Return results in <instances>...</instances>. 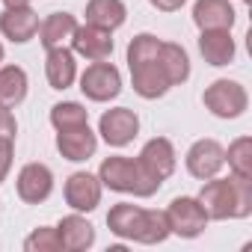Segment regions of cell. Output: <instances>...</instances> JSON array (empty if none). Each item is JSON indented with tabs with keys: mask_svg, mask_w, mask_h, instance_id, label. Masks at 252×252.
Segmentation results:
<instances>
[{
	"mask_svg": "<svg viewBox=\"0 0 252 252\" xmlns=\"http://www.w3.org/2000/svg\"><path fill=\"white\" fill-rule=\"evenodd\" d=\"M101 190L104 187H101L98 175H92V172H74V175H68V181L63 187V196H65V205L71 211L89 214V211H95L101 205Z\"/></svg>",
	"mask_w": 252,
	"mask_h": 252,
	"instance_id": "cell-9",
	"label": "cell"
},
{
	"mask_svg": "<svg viewBox=\"0 0 252 252\" xmlns=\"http://www.w3.org/2000/svg\"><path fill=\"white\" fill-rule=\"evenodd\" d=\"M158 51H160V39L152 36V33H140V36H134L131 45H128V65L152 63V60H158Z\"/></svg>",
	"mask_w": 252,
	"mask_h": 252,
	"instance_id": "cell-27",
	"label": "cell"
},
{
	"mask_svg": "<svg viewBox=\"0 0 252 252\" xmlns=\"http://www.w3.org/2000/svg\"><path fill=\"white\" fill-rule=\"evenodd\" d=\"M205 107L217 116V119H237L246 113L249 107V95H246V86L237 83V80H228V77H220L214 80L205 95H202Z\"/></svg>",
	"mask_w": 252,
	"mask_h": 252,
	"instance_id": "cell-2",
	"label": "cell"
},
{
	"mask_svg": "<svg viewBox=\"0 0 252 252\" xmlns=\"http://www.w3.org/2000/svg\"><path fill=\"white\" fill-rule=\"evenodd\" d=\"M80 92L95 104H107V101L119 98V92H122L119 68L113 63H107V60L86 65V71L80 74Z\"/></svg>",
	"mask_w": 252,
	"mask_h": 252,
	"instance_id": "cell-4",
	"label": "cell"
},
{
	"mask_svg": "<svg viewBox=\"0 0 252 252\" xmlns=\"http://www.w3.org/2000/svg\"><path fill=\"white\" fill-rule=\"evenodd\" d=\"M57 234H60V243L65 252H86L92 243H95V228L92 222L83 217V214H68L57 222Z\"/></svg>",
	"mask_w": 252,
	"mask_h": 252,
	"instance_id": "cell-15",
	"label": "cell"
},
{
	"mask_svg": "<svg viewBox=\"0 0 252 252\" xmlns=\"http://www.w3.org/2000/svg\"><path fill=\"white\" fill-rule=\"evenodd\" d=\"M166 222H169L172 234L193 240V237H199L208 228L211 220H208L205 208L199 205V199H193V196H175L169 202V208H166Z\"/></svg>",
	"mask_w": 252,
	"mask_h": 252,
	"instance_id": "cell-3",
	"label": "cell"
},
{
	"mask_svg": "<svg viewBox=\"0 0 252 252\" xmlns=\"http://www.w3.org/2000/svg\"><path fill=\"white\" fill-rule=\"evenodd\" d=\"M225 163H228L231 175L252 178V137H237L225 149Z\"/></svg>",
	"mask_w": 252,
	"mask_h": 252,
	"instance_id": "cell-25",
	"label": "cell"
},
{
	"mask_svg": "<svg viewBox=\"0 0 252 252\" xmlns=\"http://www.w3.org/2000/svg\"><path fill=\"white\" fill-rule=\"evenodd\" d=\"M149 3H152L155 9H160V12H178L187 0H149Z\"/></svg>",
	"mask_w": 252,
	"mask_h": 252,
	"instance_id": "cell-31",
	"label": "cell"
},
{
	"mask_svg": "<svg viewBox=\"0 0 252 252\" xmlns=\"http://www.w3.org/2000/svg\"><path fill=\"white\" fill-rule=\"evenodd\" d=\"M246 3H249V0H246Z\"/></svg>",
	"mask_w": 252,
	"mask_h": 252,
	"instance_id": "cell-34",
	"label": "cell"
},
{
	"mask_svg": "<svg viewBox=\"0 0 252 252\" xmlns=\"http://www.w3.org/2000/svg\"><path fill=\"white\" fill-rule=\"evenodd\" d=\"M57 149H60V155H63L65 160L83 163V160H89V158L95 155L98 137H95V131L89 128V122H86V125H74V128L57 131Z\"/></svg>",
	"mask_w": 252,
	"mask_h": 252,
	"instance_id": "cell-12",
	"label": "cell"
},
{
	"mask_svg": "<svg viewBox=\"0 0 252 252\" xmlns=\"http://www.w3.org/2000/svg\"><path fill=\"white\" fill-rule=\"evenodd\" d=\"M0 65H3V45H0Z\"/></svg>",
	"mask_w": 252,
	"mask_h": 252,
	"instance_id": "cell-33",
	"label": "cell"
},
{
	"mask_svg": "<svg viewBox=\"0 0 252 252\" xmlns=\"http://www.w3.org/2000/svg\"><path fill=\"white\" fill-rule=\"evenodd\" d=\"M71 51L74 57H83L89 63H101L113 57V33L92 27V24H77L74 36H71Z\"/></svg>",
	"mask_w": 252,
	"mask_h": 252,
	"instance_id": "cell-10",
	"label": "cell"
},
{
	"mask_svg": "<svg viewBox=\"0 0 252 252\" xmlns=\"http://www.w3.org/2000/svg\"><path fill=\"white\" fill-rule=\"evenodd\" d=\"M237 12L228 0H196L193 3V24L202 30H231Z\"/></svg>",
	"mask_w": 252,
	"mask_h": 252,
	"instance_id": "cell-13",
	"label": "cell"
},
{
	"mask_svg": "<svg viewBox=\"0 0 252 252\" xmlns=\"http://www.w3.org/2000/svg\"><path fill=\"white\" fill-rule=\"evenodd\" d=\"M45 77L51 89H68L77 80V60L71 48H51L45 60Z\"/></svg>",
	"mask_w": 252,
	"mask_h": 252,
	"instance_id": "cell-18",
	"label": "cell"
},
{
	"mask_svg": "<svg viewBox=\"0 0 252 252\" xmlns=\"http://www.w3.org/2000/svg\"><path fill=\"white\" fill-rule=\"evenodd\" d=\"M86 122H89V110L77 101H60L51 107V125L57 131L74 128V125H86Z\"/></svg>",
	"mask_w": 252,
	"mask_h": 252,
	"instance_id": "cell-26",
	"label": "cell"
},
{
	"mask_svg": "<svg viewBox=\"0 0 252 252\" xmlns=\"http://www.w3.org/2000/svg\"><path fill=\"white\" fill-rule=\"evenodd\" d=\"M15 134H18V122L12 116V107L0 104V137H3V140H15Z\"/></svg>",
	"mask_w": 252,
	"mask_h": 252,
	"instance_id": "cell-29",
	"label": "cell"
},
{
	"mask_svg": "<svg viewBox=\"0 0 252 252\" xmlns=\"http://www.w3.org/2000/svg\"><path fill=\"white\" fill-rule=\"evenodd\" d=\"M74 30H77V18H74L71 12H51V15L39 24V42H42L45 51H51V48H65V45L71 42Z\"/></svg>",
	"mask_w": 252,
	"mask_h": 252,
	"instance_id": "cell-19",
	"label": "cell"
},
{
	"mask_svg": "<svg viewBox=\"0 0 252 252\" xmlns=\"http://www.w3.org/2000/svg\"><path fill=\"white\" fill-rule=\"evenodd\" d=\"M131 68V83H134V92L146 101H155V98H163L169 92V80L163 77L158 60L152 63H137V65H128Z\"/></svg>",
	"mask_w": 252,
	"mask_h": 252,
	"instance_id": "cell-17",
	"label": "cell"
},
{
	"mask_svg": "<svg viewBox=\"0 0 252 252\" xmlns=\"http://www.w3.org/2000/svg\"><path fill=\"white\" fill-rule=\"evenodd\" d=\"M137 160H140V166H143L155 181H160V184H163V181L175 172V166H178L175 146H172V140H166V137L149 140V143L143 146V152L137 155Z\"/></svg>",
	"mask_w": 252,
	"mask_h": 252,
	"instance_id": "cell-8",
	"label": "cell"
},
{
	"mask_svg": "<svg viewBox=\"0 0 252 252\" xmlns=\"http://www.w3.org/2000/svg\"><path fill=\"white\" fill-rule=\"evenodd\" d=\"M128 18V6L122 0H89L86 3V24L101 30H119Z\"/></svg>",
	"mask_w": 252,
	"mask_h": 252,
	"instance_id": "cell-22",
	"label": "cell"
},
{
	"mask_svg": "<svg viewBox=\"0 0 252 252\" xmlns=\"http://www.w3.org/2000/svg\"><path fill=\"white\" fill-rule=\"evenodd\" d=\"M33 0H3V6L6 9H18V6H30Z\"/></svg>",
	"mask_w": 252,
	"mask_h": 252,
	"instance_id": "cell-32",
	"label": "cell"
},
{
	"mask_svg": "<svg viewBox=\"0 0 252 252\" xmlns=\"http://www.w3.org/2000/svg\"><path fill=\"white\" fill-rule=\"evenodd\" d=\"M169 234H172V231H169V222H166V211H152V208H143V225H140L137 243L155 246V243H163Z\"/></svg>",
	"mask_w": 252,
	"mask_h": 252,
	"instance_id": "cell-24",
	"label": "cell"
},
{
	"mask_svg": "<svg viewBox=\"0 0 252 252\" xmlns=\"http://www.w3.org/2000/svg\"><path fill=\"white\" fill-rule=\"evenodd\" d=\"M39 12H33L30 6H18V9H3L0 15V33H3L12 45H24L39 33Z\"/></svg>",
	"mask_w": 252,
	"mask_h": 252,
	"instance_id": "cell-14",
	"label": "cell"
},
{
	"mask_svg": "<svg viewBox=\"0 0 252 252\" xmlns=\"http://www.w3.org/2000/svg\"><path fill=\"white\" fill-rule=\"evenodd\" d=\"M27 71L21 65H0V104L18 107L27 98Z\"/></svg>",
	"mask_w": 252,
	"mask_h": 252,
	"instance_id": "cell-23",
	"label": "cell"
},
{
	"mask_svg": "<svg viewBox=\"0 0 252 252\" xmlns=\"http://www.w3.org/2000/svg\"><path fill=\"white\" fill-rule=\"evenodd\" d=\"M98 134L107 146L122 149L140 134V116L128 107H113L98 119Z\"/></svg>",
	"mask_w": 252,
	"mask_h": 252,
	"instance_id": "cell-6",
	"label": "cell"
},
{
	"mask_svg": "<svg viewBox=\"0 0 252 252\" xmlns=\"http://www.w3.org/2000/svg\"><path fill=\"white\" fill-rule=\"evenodd\" d=\"M98 181L101 187L107 190H116V193H131L137 199H149L155 196L163 184L155 181L137 158H122V155H113V158H104V163L98 166Z\"/></svg>",
	"mask_w": 252,
	"mask_h": 252,
	"instance_id": "cell-1",
	"label": "cell"
},
{
	"mask_svg": "<svg viewBox=\"0 0 252 252\" xmlns=\"http://www.w3.org/2000/svg\"><path fill=\"white\" fill-rule=\"evenodd\" d=\"M199 54L205 57L208 65H217V68L234 63L237 45L231 39V30H202V36H199Z\"/></svg>",
	"mask_w": 252,
	"mask_h": 252,
	"instance_id": "cell-16",
	"label": "cell"
},
{
	"mask_svg": "<svg viewBox=\"0 0 252 252\" xmlns=\"http://www.w3.org/2000/svg\"><path fill=\"white\" fill-rule=\"evenodd\" d=\"M187 172L199 181H208L214 175H220V169L225 166V149L217 143V140H196L190 149H187Z\"/></svg>",
	"mask_w": 252,
	"mask_h": 252,
	"instance_id": "cell-7",
	"label": "cell"
},
{
	"mask_svg": "<svg viewBox=\"0 0 252 252\" xmlns=\"http://www.w3.org/2000/svg\"><path fill=\"white\" fill-rule=\"evenodd\" d=\"M107 225L116 237L122 240H137L140 234V225H143V208L140 205H131V202H119L110 208L107 214Z\"/></svg>",
	"mask_w": 252,
	"mask_h": 252,
	"instance_id": "cell-21",
	"label": "cell"
},
{
	"mask_svg": "<svg viewBox=\"0 0 252 252\" xmlns=\"http://www.w3.org/2000/svg\"><path fill=\"white\" fill-rule=\"evenodd\" d=\"M15 190H18L21 202L42 205L54 193V172H51V166H45V163H27V166H21V172L15 178Z\"/></svg>",
	"mask_w": 252,
	"mask_h": 252,
	"instance_id": "cell-11",
	"label": "cell"
},
{
	"mask_svg": "<svg viewBox=\"0 0 252 252\" xmlns=\"http://www.w3.org/2000/svg\"><path fill=\"white\" fill-rule=\"evenodd\" d=\"M158 65H160L163 77L169 80V86H178V83H184L190 77V57L178 42H160Z\"/></svg>",
	"mask_w": 252,
	"mask_h": 252,
	"instance_id": "cell-20",
	"label": "cell"
},
{
	"mask_svg": "<svg viewBox=\"0 0 252 252\" xmlns=\"http://www.w3.org/2000/svg\"><path fill=\"white\" fill-rule=\"evenodd\" d=\"M24 249H27V252H63L57 225H39V228L24 240Z\"/></svg>",
	"mask_w": 252,
	"mask_h": 252,
	"instance_id": "cell-28",
	"label": "cell"
},
{
	"mask_svg": "<svg viewBox=\"0 0 252 252\" xmlns=\"http://www.w3.org/2000/svg\"><path fill=\"white\" fill-rule=\"evenodd\" d=\"M12 140H3L0 137V184L6 181V175H9V169H12Z\"/></svg>",
	"mask_w": 252,
	"mask_h": 252,
	"instance_id": "cell-30",
	"label": "cell"
},
{
	"mask_svg": "<svg viewBox=\"0 0 252 252\" xmlns=\"http://www.w3.org/2000/svg\"><path fill=\"white\" fill-rule=\"evenodd\" d=\"M199 205L205 208L208 220H237V193L234 178H208L199 190Z\"/></svg>",
	"mask_w": 252,
	"mask_h": 252,
	"instance_id": "cell-5",
	"label": "cell"
}]
</instances>
